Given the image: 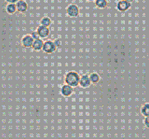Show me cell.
Instances as JSON below:
<instances>
[{
	"mask_svg": "<svg viewBox=\"0 0 149 139\" xmlns=\"http://www.w3.org/2000/svg\"><path fill=\"white\" fill-rule=\"evenodd\" d=\"M79 81H80V77L74 71L68 72L64 77V82L65 84H67L71 87H77L79 85Z\"/></svg>",
	"mask_w": 149,
	"mask_h": 139,
	"instance_id": "obj_1",
	"label": "cell"
},
{
	"mask_svg": "<svg viewBox=\"0 0 149 139\" xmlns=\"http://www.w3.org/2000/svg\"><path fill=\"white\" fill-rule=\"evenodd\" d=\"M57 50V47L54 43V41H51V40H47L44 42V46H43V52L47 54H51L56 52Z\"/></svg>",
	"mask_w": 149,
	"mask_h": 139,
	"instance_id": "obj_2",
	"label": "cell"
},
{
	"mask_svg": "<svg viewBox=\"0 0 149 139\" xmlns=\"http://www.w3.org/2000/svg\"><path fill=\"white\" fill-rule=\"evenodd\" d=\"M34 41L35 39L32 38L31 35H26L24 36H22V38L21 40V44L23 48L29 49V48H32L33 44H34Z\"/></svg>",
	"mask_w": 149,
	"mask_h": 139,
	"instance_id": "obj_3",
	"label": "cell"
},
{
	"mask_svg": "<svg viewBox=\"0 0 149 139\" xmlns=\"http://www.w3.org/2000/svg\"><path fill=\"white\" fill-rule=\"evenodd\" d=\"M36 32H37V34H38L40 38H48V36H49V34H50V30L49 29V27H46V26H43V25H40V26L37 27Z\"/></svg>",
	"mask_w": 149,
	"mask_h": 139,
	"instance_id": "obj_4",
	"label": "cell"
},
{
	"mask_svg": "<svg viewBox=\"0 0 149 139\" xmlns=\"http://www.w3.org/2000/svg\"><path fill=\"white\" fill-rule=\"evenodd\" d=\"M66 12L67 14L69 15V17H72V18H74V17H77V15L79 14V8L77 5H69L66 8Z\"/></svg>",
	"mask_w": 149,
	"mask_h": 139,
	"instance_id": "obj_5",
	"label": "cell"
},
{
	"mask_svg": "<svg viewBox=\"0 0 149 139\" xmlns=\"http://www.w3.org/2000/svg\"><path fill=\"white\" fill-rule=\"evenodd\" d=\"M132 6V4L129 3L128 1H126V0H121L118 3V5H116V10L120 12H126L129 8Z\"/></svg>",
	"mask_w": 149,
	"mask_h": 139,
	"instance_id": "obj_6",
	"label": "cell"
},
{
	"mask_svg": "<svg viewBox=\"0 0 149 139\" xmlns=\"http://www.w3.org/2000/svg\"><path fill=\"white\" fill-rule=\"evenodd\" d=\"M91 85V81L90 76H88V75H83L82 77H80L79 86L85 89V88H88Z\"/></svg>",
	"mask_w": 149,
	"mask_h": 139,
	"instance_id": "obj_7",
	"label": "cell"
},
{
	"mask_svg": "<svg viewBox=\"0 0 149 139\" xmlns=\"http://www.w3.org/2000/svg\"><path fill=\"white\" fill-rule=\"evenodd\" d=\"M73 91H74L73 87L69 86L67 84H64L62 87V89H61V94H62V95L64 96V97H69L73 94Z\"/></svg>",
	"mask_w": 149,
	"mask_h": 139,
	"instance_id": "obj_8",
	"label": "cell"
},
{
	"mask_svg": "<svg viewBox=\"0 0 149 139\" xmlns=\"http://www.w3.org/2000/svg\"><path fill=\"white\" fill-rule=\"evenodd\" d=\"M17 10L21 13H25L28 10V5L24 0H20L18 3H16Z\"/></svg>",
	"mask_w": 149,
	"mask_h": 139,
	"instance_id": "obj_9",
	"label": "cell"
},
{
	"mask_svg": "<svg viewBox=\"0 0 149 139\" xmlns=\"http://www.w3.org/2000/svg\"><path fill=\"white\" fill-rule=\"evenodd\" d=\"M43 46H44V41L42 40V38H38L34 41L32 49L36 50V52H40V50H43Z\"/></svg>",
	"mask_w": 149,
	"mask_h": 139,
	"instance_id": "obj_10",
	"label": "cell"
},
{
	"mask_svg": "<svg viewBox=\"0 0 149 139\" xmlns=\"http://www.w3.org/2000/svg\"><path fill=\"white\" fill-rule=\"evenodd\" d=\"M6 11L8 14H14L17 10V7H16V4H8L7 7H6Z\"/></svg>",
	"mask_w": 149,
	"mask_h": 139,
	"instance_id": "obj_11",
	"label": "cell"
},
{
	"mask_svg": "<svg viewBox=\"0 0 149 139\" xmlns=\"http://www.w3.org/2000/svg\"><path fill=\"white\" fill-rule=\"evenodd\" d=\"M90 78H91V84H97V83L100 81L101 77L99 76V74L92 73V74H91V75H90Z\"/></svg>",
	"mask_w": 149,
	"mask_h": 139,
	"instance_id": "obj_12",
	"label": "cell"
},
{
	"mask_svg": "<svg viewBox=\"0 0 149 139\" xmlns=\"http://www.w3.org/2000/svg\"><path fill=\"white\" fill-rule=\"evenodd\" d=\"M141 114L144 117H148L149 116V103L144 104L141 108Z\"/></svg>",
	"mask_w": 149,
	"mask_h": 139,
	"instance_id": "obj_13",
	"label": "cell"
},
{
	"mask_svg": "<svg viewBox=\"0 0 149 139\" xmlns=\"http://www.w3.org/2000/svg\"><path fill=\"white\" fill-rule=\"evenodd\" d=\"M50 24H51V20H50V18H49V17L42 18L41 21H40V25H43V26H46V27H49Z\"/></svg>",
	"mask_w": 149,
	"mask_h": 139,
	"instance_id": "obj_14",
	"label": "cell"
},
{
	"mask_svg": "<svg viewBox=\"0 0 149 139\" xmlns=\"http://www.w3.org/2000/svg\"><path fill=\"white\" fill-rule=\"evenodd\" d=\"M95 5L99 8H105L107 7L106 0H95Z\"/></svg>",
	"mask_w": 149,
	"mask_h": 139,
	"instance_id": "obj_15",
	"label": "cell"
},
{
	"mask_svg": "<svg viewBox=\"0 0 149 139\" xmlns=\"http://www.w3.org/2000/svg\"><path fill=\"white\" fill-rule=\"evenodd\" d=\"M31 36H32V38H34L35 40H36V39H38V38H39V36H38V34H37V32L36 31H35V32H33V33L31 34Z\"/></svg>",
	"mask_w": 149,
	"mask_h": 139,
	"instance_id": "obj_16",
	"label": "cell"
},
{
	"mask_svg": "<svg viewBox=\"0 0 149 139\" xmlns=\"http://www.w3.org/2000/svg\"><path fill=\"white\" fill-rule=\"evenodd\" d=\"M54 43H55L56 47H57V49H58V48L61 47V46H62V40H61V39H56L54 41Z\"/></svg>",
	"mask_w": 149,
	"mask_h": 139,
	"instance_id": "obj_17",
	"label": "cell"
},
{
	"mask_svg": "<svg viewBox=\"0 0 149 139\" xmlns=\"http://www.w3.org/2000/svg\"><path fill=\"white\" fill-rule=\"evenodd\" d=\"M144 125H146L147 128H149V116L148 117H146V119H144Z\"/></svg>",
	"mask_w": 149,
	"mask_h": 139,
	"instance_id": "obj_18",
	"label": "cell"
},
{
	"mask_svg": "<svg viewBox=\"0 0 149 139\" xmlns=\"http://www.w3.org/2000/svg\"><path fill=\"white\" fill-rule=\"evenodd\" d=\"M19 1H20V0H6V2L8 4H16Z\"/></svg>",
	"mask_w": 149,
	"mask_h": 139,
	"instance_id": "obj_19",
	"label": "cell"
},
{
	"mask_svg": "<svg viewBox=\"0 0 149 139\" xmlns=\"http://www.w3.org/2000/svg\"><path fill=\"white\" fill-rule=\"evenodd\" d=\"M126 1H128L129 3H130V4H132V2L134 1V0H126Z\"/></svg>",
	"mask_w": 149,
	"mask_h": 139,
	"instance_id": "obj_20",
	"label": "cell"
},
{
	"mask_svg": "<svg viewBox=\"0 0 149 139\" xmlns=\"http://www.w3.org/2000/svg\"><path fill=\"white\" fill-rule=\"evenodd\" d=\"M88 1H95V0H88Z\"/></svg>",
	"mask_w": 149,
	"mask_h": 139,
	"instance_id": "obj_21",
	"label": "cell"
}]
</instances>
